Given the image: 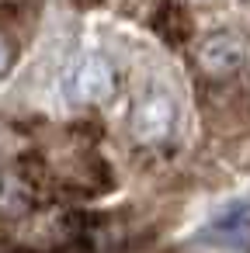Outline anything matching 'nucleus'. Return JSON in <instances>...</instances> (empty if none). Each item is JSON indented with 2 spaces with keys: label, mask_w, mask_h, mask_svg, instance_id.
Returning a JSON list of instances; mask_svg holds the SVG:
<instances>
[{
  "label": "nucleus",
  "mask_w": 250,
  "mask_h": 253,
  "mask_svg": "<svg viewBox=\"0 0 250 253\" xmlns=\"http://www.w3.org/2000/svg\"><path fill=\"white\" fill-rule=\"evenodd\" d=\"M70 94H73V101H80V104H94V101L108 97V94H111V66H108L104 59H98V56L84 59V63L73 70Z\"/></svg>",
  "instance_id": "obj_1"
},
{
  "label": "nucleus",
  "mask_w": 250,
  "mask_h": 253,
  "mask_svg": "<svg viewBox=\"0 0 250 253\" xmlns=\"http://www.w3.org/2000/svg\"><path fill=\"white\" fill-rule=\"evenodd\" d=\"M243 56L247 52H243V45L233 35H212L198 49V66L208 77H226V73H233V70L243 66Z\"/></svg>",
  "instance_id": "obj_2"
},
{
  "label": "nucleus",
  "mask_w": 250,
  "mask_h": 253,
  "mask_svg": "<svg viewBox=\"0 0 250 253\" xmlns=\"http://www.w3.org/2000/svg\"><path fill=\"white\" fill-rule=\"evenodd\" d=\"M174 128V104L167 97H150L132 115V135L143 142H160Z\"/></svg>",
  "instance_id": "obj_3"
}]
</instances>
